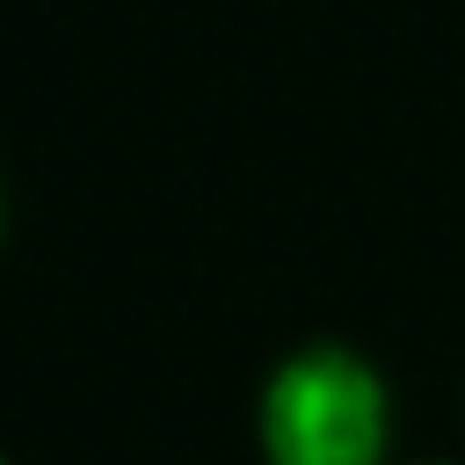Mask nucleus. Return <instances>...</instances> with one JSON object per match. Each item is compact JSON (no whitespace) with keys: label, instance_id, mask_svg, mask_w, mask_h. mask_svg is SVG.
<instances>
[{"label":"nucleus","instance_id":"2","mask_svg":"<svg viewBox=\"0 0 465 465\" xmlns=\"http://www.w3.org/2000/svg\"><path fill=\"white\" fill-rule=\"evenodd\" d=\"M0 465H7V458H0Z\"/></svg>","mask_w":465,"mask_h":465},{"label":"nucleus","instance_id":"1","mask_svg":"<svg viewBox=\"0 0 465 465\" xmlns=\"http://www.w3.org/2000/svg\"><path fill=\"white\" fill-rule=\"evenodd\" d=\"M392 414L385 378L341 349L312 341L291 349L262 385V458L269 465H385Z\"/></svg>","mask_w":465,"mask_h":465}]
</instances>
